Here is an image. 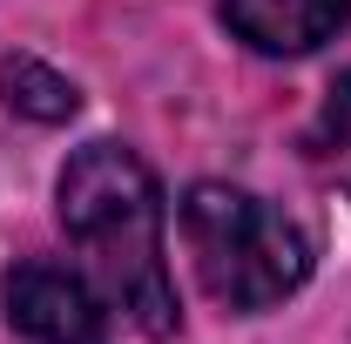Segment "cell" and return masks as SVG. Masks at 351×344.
Returning a JSON list of instances; mask_svg holds the SVG:
<instances>
[{
	"label": "cell",
	"instance_id": "1",
	"mask_svg": "<svg viewBox=\"0 0 351 344\" xmlns=\"http://www.w3.org/2000/svg\"><path fill=\"white\" fill-rule=\"evenodd\" d=\"M61 230L88 257L108 304H122L149 338L176 331V284L162 263V196L149 162L122 142H88L61 169Z\"/></svg>",
	"mask_w": 351,
	"mask_h": 344
},
{
	"label": "cell",
	"instance_id": "2",
	"mask_svg": "<svg viewBox=\"0 0 351 344\" xmlns=\"http://www.w3.org/2000/svg\"><path fill=\"white\" fill-rule=\"evenodd\" d=\"M182 243L203 291L230 310H270L311 277V243L250 189L196 182L182 196Z\"/></svg>",
	"mask_w": 351,
	"mask_h": 344
},
{
	"label": "cell",
	"instance_id": "3",
	"mask_svg": "<svg viewBox=\"0 0 351 344\" xmlns=\"http://www.w3.org/2000/svg\"><path fill=\"white\" fill-rule=\"evenodd\" d=\"M7 324L34 344H101L108 338V304L68 263H21L7 277Z\"/></svg>",
	"mask_w": 351,
	"mask_h": 344
},
{
	"label": "cell",
	"instance_id": "4",
	"mask_svg": "<svg viewBox=\"0 0 351 344\" xmlns=\"http://www.w3.org/2000/svg\"><path fill=\"white\" fill-rule=\"evenodd\" d=\"M223 21L257 54H311V47L338 41V27L351 21V0H223Z\"/></svg>",
	"mask_w": 351,
	"mask_h": 344
},
{
	"label": "cell",
	"instance_id": "5",
	"mask_svg": "<svg viewBox=\"0 0 351 344\" xmlns=\"http://www.w3.org/2000/svg\"><path fill=\"white\" fill-rule=\"evenodd\" d=\"M0 88H7V108H14V115H27V122H68V115L82 108L75 82H68V75H54L47 61H27V54L0 68Z\"/></svg>",
	"mask_w": 351,
	"mask_h": 344
},
{
	"label": "cell",
	"instance_id": "6",
	"mask_svg": "<svg viewBox=\"0 0 351 344\" xmlns=\"http://www.w3.org/2000/svg\"><path fill=\"white\" fill-rule=\"evenodd\" d=\"M317 142H324V149H345V156H351V68L331 82L324 108H317Z\"/></svg>",
	"mask_w": 351,
	"mask_h": 344
}]
</instances>
